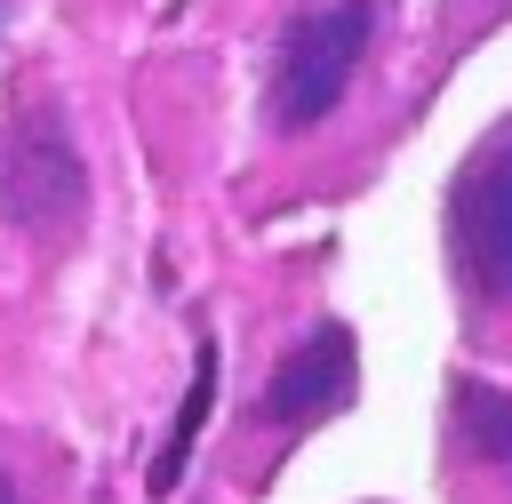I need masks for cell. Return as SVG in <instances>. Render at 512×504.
Wrapping results in <instances>:
<instances>
[{
	"mask_svg": "<svg viewBox=\"0 0 512 504\" xmlns=\"http://www.w3.org/2000/svg\"><path fill=\"white\" fill-rule=\"evenodd\" d=\"M448 424H456L464 464H480V472H512V392H504V384L456 376V384H448Z\"/></svg>",
	"mask_w": 512,
	"mask_h": 504,
	"instance_id": "obj_5",
	"label": "cell"
},
{
	"mask_svg": "<svg viewBox=\"0 0 512 504\" xmlns=\"http://www.w3.org/2000/svg\"><path fill=\"white\" fill-rule=\"evenodd\" d=\"M376 32H384V0H312V8H296L272 40V64H264V128L272 136L328 128L352 104V88L368 80Z\"/></svg>",
	"mask_w": 512,
	"mask_h": 504,
	"instance_id": "obj_1",
	"label": "cell"
},
{
	"mask_svg": "<svg viewBox=\"0 0 512 504\" xmlns=\"http://www.w3.org/2000/svg\"><path fill=\"white\" fill-rule=\"evenodd\" d=\"M80 160H72V136L56 112H16V128L0 136V208L32 232H56L80 216Z\"/></svg>",
	"mask_w": 512,
	"mask_h": 504,
	"instance_id": "obj_3",
	"label": "cell"
},
{
	"mask_svg": "<svg viewBox=\"0 0 512 504\" xmlns=\"http://www.w3.org/2000/svg\"><path fill=\"white\" fill-rule=\"evenodd\" d=\"M352 384H360V368H352V336H344L336 320H320V328H304V336L272 360V384H264L256 416L288 440V432H312V424L344 416V408H352Z\"/></svg>",
	"mask_w": 512,
	"mask_h": 504,
	"instance_id": "obj_4",
	"label": "cell"
},
{
	"mask_svg": "<svg viewBox=\"0 0 512 504\" xmlns=\"http://www.w3.org/2000/svg\"><path fill=\"white\" fill-rule=\"evenodd\" d=\"M208 408H216V352H200V368H192V392H184V408H176V432H168V448H160V464H152V496H168V488L184 480V456H192Z\"/></svg>",
	"mask_w": 512,
	"mask_h": 504,
	"instance_id": "obj_6",
	"label": "cell"
},
{
	"mask_svg": "<svg viewBox=\"0 0 512 504\" xmlns=\"http://www.w3.org/2000/svg\"><path fill=\"white\" fill-rule=\"evenodd\" d=\"M0 504H40V496H32V488H24L16 472H0Z\"/></svg>",
	"mask_w": 512,
	"mask_h": 504,
	"instance_id": "obj_7",
	"label": "cell"
},
{
	"mask_svg": "<svg viewBox=\"0 0 512 504\" xmlns=\"http://www.w3.org/2000/svg\"><path fill=\"white\" fill-rule=\"evenodd\" d=\"M448 248H456L464 304L488 320H512V120L464 160L448 192Z\"/></svg>",
	"mask_w": 512,
	"mask_h": 504,
	"instance_id": "obj_2",
	"label": "cell"
},
{
	"mask_svg": "<svg viewBox=\"0 0 512 504\" xmlns=\"http://www.w3.org/2000/svg\"><path fill=\"white\" fill-rule=\"evenodd\" d=\"M0 16H8V0H0Z\"/></svg>",
	"mask_w": 512,
	"mask_h": 504,
	"instance_id": "obj_8",
	"label": "cell"
}]
</instances>
